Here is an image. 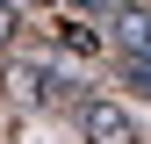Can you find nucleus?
I'll return each instance as SVG.
<instances>
[{
  "label": "nucleus",
  "instance_id": "nucleus-1",
  "mask_svg": "<svg viewBox=\"0 0 151 144\" xmlns=\"http://www.w3.org/2000/svg\"><path fill=\"white\" fill-rule=\"evenodd\" d=\"M79 130H86V144H137V122H129L115 101H86L79 108Z\"/></svg>",
  "mask_w": 151,
  "mask_h": 144
},
{
  "label": "nucleus",
  "instance_id": "nucleus-2",
  "mask_svg": "<svg viewBox=\"0 0 151 144\" xmlns=\"http://www.w3.org/2000/svg\"><path fill=\"white\" fill-rule=\"evenodd\" d=\"M108 22H115L122 50H144V58H151V7H122V0H108Z\"/></svg>",
  "mask_w": 151,
  "mask_h": 144
},
{
  "label": "nucleus",
  "instance_id": "nucleus-3",
  "mask_svg": "<svg viewBox=\"0 0 151 144\" xmlns=\"http://www.w3.org/2000/svg\"><path fill=\"white\" fill-rule=\"evenodd\" d=\"M14 94L43 108V101H58V94H65V79H58V72H43V65H14Z\"/></svg>",
  "mask_w": 151,
  "mask_h": 144
},
{
  "label": "nucleus",
  "instance_id": "nucleus-4",
  "mask_svg": "<svg viewBox=\"0 0 151 144\" xmlns=\"http://www.w3.org/2000/svg\"><path fill=\"white\" fill-rule=\"evenodd\" d=\"M122 79L137 86V94H151V58H144V50H129V58H122Z\"/></svg>",
  "mask_w": 151,
  "mask_h": 144
},
{
  "label": "nucleus",
  "instance_id": "nucleus-5",
  "mask_svg": "<svg viewBox=\"0 0 151 144\" xmlns=\"http://www.w3.org/2000/svg\"><path fill=\"white\" fill-rule=\"evenodd\" d=\"M14 29H22V22H14V7L0 0V43H14Z\"/></svg>",
  "mask_w": 151,
  "mask_h": 144
}]
</instances>
